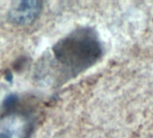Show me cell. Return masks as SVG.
<instances>
[{
    "label": "cell",
    "instance_id": "cell-1",
    "mask_svg": "<svg viewBox=\"0 0 153 138\" xmlns=\"http://www.w3.org/2000/svg\"><path fill=\"white\" fill-rule=\"evenodd\" d=\"M57 62L70 76H75L97 64L104 47L97 32L89 27L75 29L52 48Z\"/></svg>",
    "mask_w": 153,
    "mask_h": 138
},
{
    "label": "cell",
    "instance_id": "cell-2",
    "mask_svg": "<svg viewBox=\"0 0 153 138\" xmlns=\"http://www.w3.org/2000/svg\"><path fill=\"white\" fill-rule=\"evenodd\" d=\"M33 121L22 113L8 112L0 117V138H30Z\"/></svg>",
    "mask_w": 153,
    "mask_h": 138
},
{
    "label": "cell",
    "instance_id": "cell-3",
    "mask_svg": "<svg viewBox=\"0 0 153 138\" xmlns=\"http://www.w3.org/2000/svg\"><path fill=\"white\" fill-rule=\"evenodd\" d=\"M42 8V2L36 0L14 2L8 12V20L16 25H29L38 18Z\"/></svg>",
    "mask_w": 153,
    "mask_h": 138
},
{
    "label": "cell",
    "instance_id": "cell-4",
    "mask_svg": "<svg viewBox=\"0 0 153 138\" xmlns=\"http://www.w3.org/2000/svg\"><path fill=\"white\" fill-rule=\"evenodd\" d=\"M17 102H18V97L16 94H11L5 99L3 102V106L6 109L10 110L16 106Z\"/></svg>",
    "mask_w": 153,
    "mask_h": 138
},
{
    "label": "cell",
    "instance_id": "cell-5",
    "mask_svg": "<svg viewBox=\"0 0 153 138\" xmlns=\"http://www.w3.org/2000/svg\"><path fill=\"white\" fill-rule=\"evenodd\" d=\"M25 64H26V60H25V57H20V58H18V59L15 62V64H14V68H15V70L20 71L21 69L25 66Z\"/></svg>",
    "mask_w": 153,
    "mask_h": 138
},
{
    "label": "cell",
    "instance_id": "cell-6",
    "mask_svg": "<svg viewBox=\"0 0 153 138\" xmlns=\"http://www.w3.org/2000/svg\"><path fill=\"white\" fill-rule=\"evenodd\" d=\"M6 78H7V81H12V78H13V76H12V74L11 73H9V72H7V74H6Z\"/></svg>",
    "mask_w": 153,
    "mask_h": 138
}]
</instances>
